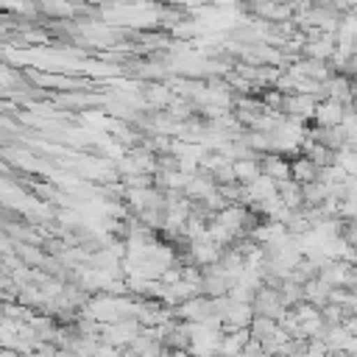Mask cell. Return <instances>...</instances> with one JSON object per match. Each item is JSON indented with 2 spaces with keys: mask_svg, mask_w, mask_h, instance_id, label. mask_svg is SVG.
I'll return each instance as SVG.
<instances>
[{
  "mask_svg": "<svg viewBox=\"0 0 357 357\" xmlns=\"http://www.w3.org/2000/svg\"><path fill=\"white\" fill-rule=\"evenodd\" d=\"M343 114H346V106H343V103L324 98V100H318V106H315V117H312V120H315L318 128H335V126L343 123Z\"/></svg>",
  "mask_w": 357,
  "mask_h": 357,
  "instance_id": "7a4b0ae2",
  "label": "cell"
},
{
  "mask_svg": "<svg viewBox=\"0 0 357 357\" xmlns=\"http://www.w3.org/2000/svg\"><path fill=\"white\" fill-rule=\"evenodd\" d=\"M332 357H349V354H346V351H335Z\"/></svg>",
  "mask_w": 357,
  "mask_h": 357,
  "instance_id": "8fae6325",
  "label": "cell"
},
{
  "mask_svg": "<svg viewBox=\"0 0 357 357\" xmlns=\"http://www.w3.org/2000/svg\"><path fill=\"white\" fill-rule=\"evenodd\" d=\"M301 357H332V351H329V346L321 337H312V340H307Z\"/></svg>",
  "mask_w": 357,
  "mask_h": 357,
  "instance_id": "8992f818",
  "label": "cell"
},
{
  "mask_svg": "<svg viewBox=\"0 0 357 357\" xmlns=\"http://www.w3.org/2000/svg\"><path fill=\"white\" fill-rule=\"evenodd\" d=\"M340 326L346 329V335H351V337H357V312H349L343 321H340Z\"/></svg>",
  "mask_w": 357,
  "mask_h": 357,
  "instance_id": "52a82bcc",
  "label": "cell"
},
{
  "mask_svg": "<svg viewBox=\"0 0 357 357\" xmlns=\"http://www.w3.org/2000/svg\"><path fill=\"white\" fill-rule=\"evenodd\" d=\"M318 176V167L301 153V156H296V159H290V178L293 181H298V184H307V181H312Z\"/></svg>",
  "mask_w": 357,
  "mask_h": 357,
  "instance_id": "5b68a950",
  "label": "cell"
},
{
  "mask_svg": "<svg viewBox=\"0 0 357 357\" xmlns=\"http://www.w3.org/2000/svg\"><path fill=\"white\" fill-rule=\"evenodd\" d=\"M259 170H262V176H268L273 181H284V178H290V159L282 153H262Z\"/></svg>",
  "mask_w": 357,
  "mask_h": 357,
  "instance_id": "3957f363",
  "label": "cell"
},
{
  "mask_svg": "<svg viewBox=\"0 0 357 357\" xmlns=\"http://www.w3.org/2000/svg\"><path fill=\"white\" fill-rule=\"evenodd\" d=\"M251 310H254V315H265V318L279 321L287 307H284V301H282V296H279V287L262 284V287L254 293V298H251Z\"/></svg>",
  "mask_w": 357,
  "mask_h": 357,
  "instance_id": "6da1fadb",
  "label": "cell"
},
{
  "mask_svg": "<svg viewBox=\"0 0 357 357\" xmlns=\"http://www.w3.org/2000/svg\"><path fill=\"white\" fill-rule=\"evenodd\" d=\"M231 167H234V178H237V184H251L254 178L262 176V170H259V159H234Z\"/></svg>",
  "mask_w": 357,
  "mask_h": 357,
  "instance_id": "277c9868",
  "label": "cell"
},
{
  "mask_svg": "<svg viewBox=\"0 0 357 357\" xmlns=\"http://www.w3.org/2000/svg\"><path fill=\"white\" fill-rule=\"evenodd\" d=\"M307 3H312V6H324L326 0H307Z\"/></svg>",
  "mask_w": 357,
  "mask_h": 357,
  "instance_id": "30bf717a",
  "label": "cell"
},
{
  "mask_svg": "<svg viewBox=\"0 0 357 357\" xmlns=\"http://www.w3.org/2000/svg\"><path fill=\"white\" fill-rule=\"evenodd\" d=\"M357 106V81H351V109Z\"/></svg>",
  "mask_w": 357,
  "mask_h": 357,
  "instance_id": "9c48e42d",
  "label": "cell"
},
{
  "mask_svg": "<svg viewBox=\"0 0 357 357\" xmlns=\"http://www.w3.org/2000/svg\"><path fill=\"white\" fill-rule=\"evenodd\" d=\"M346 310L349 312H357V287L349 290V301H346Z\"/></svg>",
  "mask_w": 357,
  "mask_h": 357,
  "instance_id": "ba28073f",
  "label": "cell"
}]
</instances>
